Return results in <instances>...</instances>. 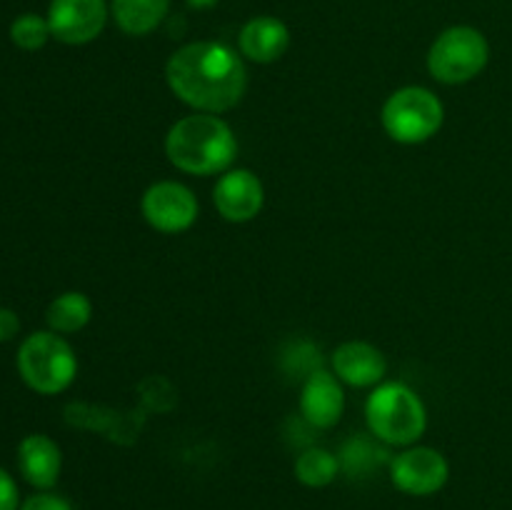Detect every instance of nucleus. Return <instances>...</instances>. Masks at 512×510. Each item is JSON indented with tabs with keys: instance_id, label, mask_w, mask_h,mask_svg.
<instances>
[{
	"instance_id": "f257e3e1",
	"label": "nucleus",
	"mask_w": 512,
	"mask_h": 510,
	"mask_svg": "<svg viewBox=\"0 0 512 510\" xmlns=\"http://www.w3.org/2000/svg\"><path fill=\"white\" fill-rule=\"evenodd\" d=\"M165 80L175 98L195 113L220 115L243 100L248 70L243 55L225 43L195 40L170 55Z\"/></svg>"
},
{
	"instance_id": "f03ea898",
	"label": "nucleus",
	"mask_w": 512,
	"mask_h": 510,
	"mask_svg": "<svg viewBox=\"0 0 512 510\" xmlns=\"http://www.w3.org/2000/svg\"><path fill=\"white\" fill-rule=\"evenodd\" d=\"M165 155L188 175H218L233 168L238 138L220 115H185L165 135Z\"/></svg>"
},
{
	"instance_id": "7ed1b4c3",
	"label": "nucleus",
	"mask_w": 512,
	"mask_h": 510,
	"mask_svg": "<svg viewBox=\"0 0 512 510\" xmlns=\"http://www.w3.org/2000/svg\"><path fill=\"white\" fill-rule=\"evenodd\" d=\"M365 420L370 435L383 445L410 448L428 428V410L410 385L400 380H383L365 400Z\"/></svg>"
},
{
	"instance_id": "20e7f679",
	"label": "nucleus",
	"mask_w": 512,
	"mask_h": 510,
	"mask_svg": "<svg viewBox=\"0 0 512 510\" xmlns=\"http://www.w3.org/2000/svg\"><path fill=\"white\" fill-rule=\"evenodd\" d=\"M18 373L35 393L58 395L73 385L78 375V358L63 335L38 330L20 343Z\"/></svg>"
},
{
	"instance_id": "39448f33",
	"label": "nucleus",
	"mask_w": 512,
	"mask_h": 510,
	"mask_svg": "<svg viewBox=\"0 0 512 510\" xmlns=\"http://www.w3.org/2000/svg\"><path fill=\"white\" fill-rule=\"evenodd\" d=\"M383 128L395 143L403 145H420L438 135L443 128L445 108L443 100L423 85H405V88L390 93L385 100L383 113Z\"/></svg>"
},
{
	"instance_id": "423d86ee",
	"label": "nucleus",
	"mask_w": 512,
	"mask_h": 510,
	"mask_svg": "<svg viewBox=\"0 0 512 510\" xmlns=\"http://www.w3.org/2000/svg\"><path fill=\"white\" fill-rule=\"evenodd\" d=\"M490 60V43L473 25H450L428 50V73L443 85H463L478 78Z\"/></svg>"
},
{
	"instance_id": "0eeeda50",
	"label": "nucleus",
	"mask_w": 512,
	"mask_h": 510,
	"mask_svg": "<svg viewBox=\"0 0 512 510\" xmlns=\"http://www.w3.org/2000/svg\"><path fill=\"white\" fill-rule=\"evenodd\" d=\"M140 210L148 225L158 233L178 235L195 225L200 213L198 198L178 180H158L140 198Z\"/></svg>"
},
{
	"instance_id": "6e6552de",
	"label": "nucleus",
	"mask_w": 512,
	"mask_h": 510,
	"mask_svg": "<svg viewBox=\"0 0 512 510\" xmlns=\"http://www.w3.org/2000/svg\"><path fill=\"white\" fill-rule=\"evenodd\" d=\"M450 465L440 450L428 445H410L390 458V480L405 495H433L445 488Z\"/></svg>"
},
{
	"instance_id": "1a4fd4ad",
	"label": "nucleus",
	"mask_w": 512,
	"mask_h": 510,
	"mask_svg": "<svg viewBox=\"0 0 512 510\" xmlns=\"http://www.w3.org/2000/svg\"><path fill=\"white\" fill-rule=\"evenodd\" d=\"M105 0H50L48 25L55 40L65 45L93 43L108 23Z\"/></svg>"
},
{
	"instance_id": "9d476101",
	"label": "nucleus",
	"mask_w": 512,
	"mask_h": 510,
	"mask_svg": "<svg viewBox=\"0 0 512 510\" xmlns=\"http://www.w3.org/2000/svg\"><path fill=\"white\" fill-rule=\"evenodd\" d=\"M213 203L228 223H248L258 218L265 205L263 180L248 168L225 170L213 188Z\"/></svg>"
},
{
	"instance_id": "9b49d317",
	"label": "nucleus",
	"mask_w": 512,
	"mask_h": 510,
	"mask_svg": "<svg viewBox=\"0 0 512 510\" xmlns=\"http://www.w3.org/2000/svg\"><path fill=\"white\" fill-rule=\"evenodd\" d=\"M345 410V393L333 370H315L300 388V418L310 428L328 430L340 423Z\"/></svg>"
},
{
	"instance_id": "f8f14e48",
	"label": "nucleus",
	"mask_w": 512,
	"mask_h": 510,
	"mask_svg": "<svg viewBox=\"0 0 512 510\" xmlns=\"http://www.w3.org/2000/svg\"><path fill=\"white\" fill-rule=\"evenodd\" d=\"M333 373L338 375L340 383H348L353 388H375L383 383L388 373V360L375 348L373 343L365 340H345L333 350Z\"/></svg>"
},
{
	"instance_id": "ddd939ff",
	"label": "nucleus",
	"mask_w": 512,
	"mask_h": 510,
	"mask_svg": "<svg viewBox=\"0 0 512 510\" xmlns=\"http://www.w3.org/2000/svg\"><path fill=\"white\" fill-rule=\"evenodd\" d=\"M290 45V30L275 15H255L240 28L238 50L245 60L268 65L285 55Z\"/></svg>"
},
{
	"instance_id": "4468645a",
	"label": "nucleus",
	"mask_w": 512,
	"mask_h": 510,
	"mask_svg": "<svg viewBox=\"0 0 512 510\" xmlns=\"http://www.w3.org/2000/svg\"><path fill=\"white\" fill-rule=\"evenodd\" d=\"M18 468L33 488L50 490L58 483L60 470H63V453L48 435H25L18 445Z\"/></svg>"
},
{
	"instance_id": "2eb2a0df",
	"label": "nucleus",
	"mask_w": 512,
	"mask_h": 510,
	"mask_svg": "<svg viewBox=\"0 0 512 510\" xmlns=\"http://www.w3.org/2000/svg\"><path fill=\"white\" fill-rule=\"evenodd\" d=\"M170 0H110V15L125 35H148L160 28Z\"/></svg>"
},
{
	"instance_id": "dca6fc26",
	"label": "nucleus",
	"mask_w": 512,
	"mask_h": 510,
	"mask_svg": "<svg viewBox=\"0 0 512 510\" xmlns=\"http://www.w3.org/2000/svg\"><path fill=\"white\" fill-rule=\"evenodd\" d=\"M90 318H93V303L80 290L60 293L45 310V323H48L53 333L60 335L78 333V330H83L90 323Z\"/></svg>"
},
{
	"instance_id": "f3484780",
	"label": "nucleus",
	"mask_w": 512,
	"mask_h": 510,
	"mask_svg": "<svg viewBox=\"0 0 512 510\" xmlns=\"http://www.w3.org/2000/svg\"><path fill=\"white\" fill-rule=\"evenodd\" d=\"M340 473V458L325 448H305L295 460V478L305 488H325Z\"/></svg>"
},
{
	"instance_id": "a211bd4d",
	"label": "nucleus",
	"mask_w": 512,
	"mask_h": 510,
	"mask_svg": "<svg viewBox=\"0 0 512 510\" xmlns=\"http://www.w3.org/2000/svg\"><path fill=\"white\" fill-rule=\"evenodd\" d=\"M48 38H53V33H50L48 18H43V15L23 13L10 25V40L20 50H40L48 43Z\"/></svg>"
},
{
	"instance_id": "6ab92c4d",
	"label": "nucleus",
	"mask_w": 512,
	"mask_h": 510,
	"mask_svg": "<svg viewBox=\"0 0 512 510\" xmlns=\"http://www.w3.org/2000/svg\"><path fill=\"white\" fill-rule=\"evenodd\" d=\"M385 450L375 448L368 438H353L345 443L343 455H340V468L348 470L350 475L368 473L375 463L385 460Z\"/></svg>"
},
{
	"instance_id": "aec40b11",
	"label": "nucleus",
	"mask_w": 512,
	"mask_h": 510,
	"mask_svg": "<svg viewBox=\"0 0 512 510\" xmlns=\"http://www.w3.org/2000/svg\"><path fill=\"white\" fill-rule=\"evenodd\" d=\"M20 510H73V505L63 498V495H55L50 490H40V493L30 495L25 503H20Z\"/></svg>"
},
{
	"instance_id": "412c9836",
	"label": "nucleus",
	"mask_w": 512,
	"mask_h": 510,
	"mask_svg": "<svg viewBox=\"0 0 512 510\" xmlns=\"http://www.w3.org/2000/svg\"><path fill=\"white\" fill-rule=\"evenodd\" d=\"M0 510H20L18 485L3 468H0Z\"/></svg>"
},
{
	"instance_id": "4be33fe9",
	"label": "nucleus",
	"mask_w": 512,
	"mask_h": 510,
	"mask_svg": "<svg viewBox=\"0 0 512 510\" xmlns=\"http://www.w3.org/2000/svg\"><path fill=\"white\" fill-rule=\"evenodd\" d=\"M20 333V318L15 310L0 308V343H8Z\"/></svg>"
},
{
	"instance_id": "5701e85b",
	"label": "nucleus",
	"mask_w": 512,
	"mask_h": 510,
	"mask_svg": "<svg viewBox=\"0 0 512 510\" xmlns=\"http://www.w3.org/2000/svg\"><path fill=\"white\" fill-rule=\"evenodd\" d=\"M185 3H188L190 8H195V10H210V8H215V5H218V0H185Z\"/></svg>"
}]
</instances>
